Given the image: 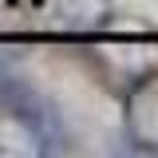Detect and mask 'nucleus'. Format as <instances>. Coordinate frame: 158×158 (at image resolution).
Instances as JSON below:
<instances>
[{
	"instance_id": "1",
	"label": "nucleus",
	"mask_w": 158,
	"mask_h": 158,
	"mask_svg": "<svg viewBox=\"0 0 158 158\" xmlns=\"http://www.w3.org/2000/svg\"><path fill=\"white\" fill-rule=\"evenodd\" d=\"M0 107L36 138L40 154H63L71 146V135H67L59 107L8 59H0Z\"/></svg>"
},
{
	"instance_id": "2",
	"label": "nucleus",
	"mask_w": 158,
	"mask_h": 158,
	"mask_svg": "<svg viewBox=\"0 0 158 158\" xmlns=\"http://www.w3.org/2000/svg\"><path fill=\"white\" fill-rule=\"evenodd\" d=\"M127 131L138 146L158 150V75L142 79L127 99Z\"/></svg>"
},
{
	"instance_id": "3",
	"label": "nucleus",
	"mask_w": 158,
	"mask_h": 158,
	"mask_svg": "<svg viewBox=\"0 0 158 158\" xmlns=\"http://www.w3.org/2000/svg\"><path fill=\"white\" fill-rule=\"evenodd\" d=\"M52 16L67 32H91L111 24V0H52Z\"/></svg>"
}]
</instances>
